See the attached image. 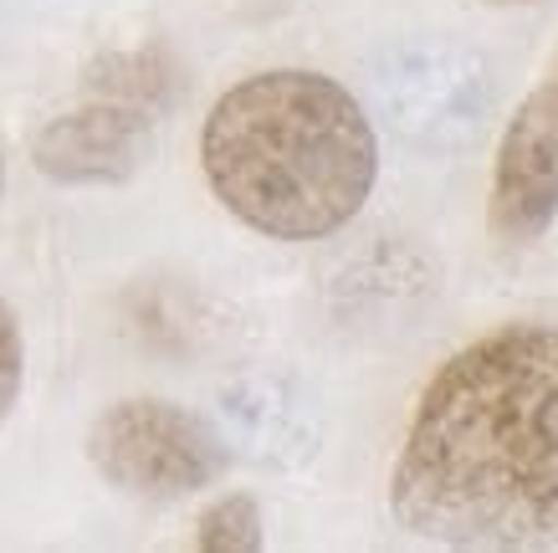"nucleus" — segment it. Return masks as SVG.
Wrapping results in <instances>:
<instances>
[{"instance_id":"obj_1","label":"nucleus","mask_w":558,"mask_h":553,"mask_svg":"<svg viewBox=\"0 0 558 553\" xmlns=\"http://www.w3.org/2000/svg\"><path fill=\"white\" fill-rule=\"evenodd\" d=\"M389 513L440 549H558V328L508 323L451 353L410 416Z\"/></svg>"},{"instance_id":"obj_2","label":"nucleus","mask_w":558,"mask_h":553,"mask_svg":"<svg viewBox=\"0 0 558 553\" xmlns=\"http://www.w3.org/2000/svg\"><path fill=\"white\" fill-rule=\"evenodd\" d=\"M201 169L241 226L271 241H323L369 201L379 139L343 83L307 68H271L210 103Z\"/></svg>"},{"instance_id":"obj_3","label":"nucleus","mask_w":558,"mask_h":553,"mask_svg":"<svg viewBox=\"0 0 558 553\" xmlns=\"http://www.w3.org/2000/svg\"><path fill=\"white\" fill-rule=\"evenodd\" d=\"M87 461L108 486L149 503H180L226 477L231 456L210 420L174 400H119L87 431Z\"/></svg>"},{"instance_id":"obj_4","label":"nucleus","mask_w":558,"mask_h":553,"mask_svg":"<svg viewBox=\"0 0 558 553\" xmlns=\"http://www.w3.org/2000/svg\"><path fill=\"white\" fill-rule=\"evenodd\" d=\"M558 216V98L548 83L512 108L492 159L487 226L497 241H533Z\"/></svg>"},{"instance_id":"obj_5","label":"nucleus","mask_w":558,"mask_h":553,"mask_svg":"<svg viewBox=\"0 0 558 553\" xmlns=\"http://www.w3.org/2000/svg\"><path fill=\"white\" fill-rule=\"evenodd\" d=\"M154 123L159 118L138 113L129 103L87 98L83 108L51 118L32 139V159L57 184H123L149 159Z\"/></svg>"},{"instance_id":"obj_6","label":"nucleus","mask_w":558,"mask_h":553,"mask_svg":"<svg viewBox=\"0 0 558 553\" xmlns=\"http://www.w3.org/2000/svg\"><path fill=\"white\" fill-rule=\"evenodd\" d=\"M174 87H180V77H174V62L165 51H113L87 72V98L129 103V108L154 118L174 103Z\"/></svg>"},{"instance_id":"obj_7","label":"nucleus","mask_w":558,"mask_h":553,"mask_svg":"<svg viewBox=\"0 0 558 553\" xmlns=\"http://www.w3.org/2000/svg\"><path fill=\"white\" fill-rule=\"evenodd\" d=\"M195 549L205 553H256L262 549V507L246 492L216 497L195 522Z\"/></svg>"},{"instance_id":"obj_8","label":"nucleus","mask_w":558,"mask_h":553,"mask_svg":"<svg viewBox=\"0 0 558 553\" xmlns=\"http://www.w3.org/2000/svg\"><path fill=\"white\" fill-rule=\"evenodd\" d=\"M21 380H26V344H21V323L11 313V302L0 298V420L16 410Z\"/></svg>"},{"instance_id":"obj_9","label":"nucleus","mask_w":558,"mask_h":553,"mask_svg":"<svg viewBox=\"0 0 558 553\" xmlns=\"http://www.w3.org/2000/svg\"><path fill=\"white\" fill-rule=\"evenodd\" d=\"M548 93L558 98V57H554V72H548Z\"/></svg>"},{"instance_id":"obj_10","label":"nucleus","mask_w":558,"mask_h":553,"mask_svg":"<svg viewBox=\"0 0 558 553\" xmlns=\"http://www.w3.org/2000/svg\"><path fill=\"white\" fill-rule=\"evenodd\" d=\"M487 5H538V0H487Z\"/></svg>"},{"instance_id":"obj_11","label":"nucleus","mask_w":558,"mask_h":553,"mask_svg":"<svg viewBox=\"0 0 558 553\" xmlns=\"http://www.w3.org/2000/svg\"><path fill=\"white\" fill-rule=\"evenodd\" d=\"M0 190H5V159H0Z\"/></svg>"}]
</instances>
